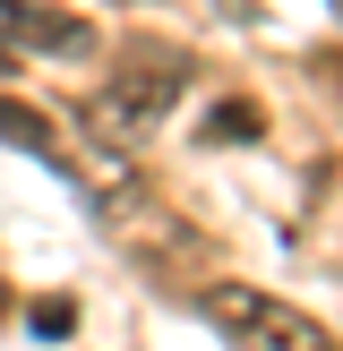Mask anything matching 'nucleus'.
<instances>
[{
  "mask_svg": "<svg viewBox=\"0 0 343 351\" xmlns=\"http://www.w3.org/2000/svg\"><path fill=\"white\" fill-rule=\"evenodd\" d=\"M180 86H189V51L180 43H129L112 60V77H103V95H95V120L112 137H146V129L172 120Z\"/></svg>",
  "mask_w": 343,
  "mask_h": 351,
  "instance_id": "obj_1",
  "label": "nucleus"
},
{
  "mask_svg": "<svg viewBox=\"0 0 343 351\" xmlns=\"http://www.w3.org/2000/svg\"><path fill=\"white\" fill-rule=\"evenodd\" d=\"M206 317H215L240 351H335L309 308L274 300V291H257V283H215L206 291Z\"/></svg>",
  "mask_w": 343,
  "mask_h": 351,
  "instance_id": "obj_2",
  "label": "nucleus"
},
{
  "mask_svg": "<svg viewBox=\"0 0 343 351\" xmlns=\"http://www.w3.org/2000/svg\"><path fill=\"white\" fill-rule=\"evenodd\" d=\"M26 51H51V60H78L95 51V26L78 9H51V0H0V60H26Z\"/></svg>",
  "mask_w": 343,
  "mask_h": 351,
  "instance_id": "obj_3",
  "label": "nucleus"
},
{
  "mask_svg": "<svg viewBox=\"0 0 343 351\" xmlns=\"http://www.w3.org/2000/svg\"><path fill=\"white\" fill-rule=\"evenodd\" d=\"M0 137H9V146H34V154H51V129L34 112H17V103H0Z\"/></svg>",
  "mask_w": 343,
  "mask_h": 351,
  "instance_id": "obj_4",
  "label": "nucleus"
},
{
  "mask_svg": "<svg viewBox=\"0 0 343 351\" xmlns=\"http://www.w3.org/2000/svg\"><path fill=\"white\" fill-rule=\"evenodd\" d=\"M206 137H215V146L223 137H257V103H223V112L206 120Z\"/></svg>",
  "mask_w": 343,
  "mask_h": 351,
  "instance_id": "obj_5",
  "label": "nucleus"
},
{
  "mask_svg": "<svg viewBox=\"0 0 343 351\" xmlns=\"http://www.w3.org/2000/svg\"><path fill=\"white\" fill-rule=\"evenodd\" d=\"M223 9H240V0H223Z\"/></svg>",
  "mask_w": 343,
  "mask_h": 351,
  "instance_id": "obj_6",
  "label": "nucleus"
}]
</instances>
